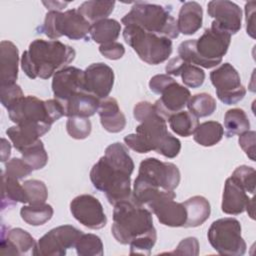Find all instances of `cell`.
<instances>
[{
	"label": "cell",
	"instance_id": "603a6c76",
	"mask_svg": "<svg viewBox=\"0 0 256 256\" xmlns=\"http://www.w3.org/2000/svg\"><path fill=\"white\" fill-rule=\"evenodd\" d=\"M165 70L167 75L180 76L184 85L190 88L200 87L205 80V72L203 69L185 62L179 56L170 59Z\"/></svg>",
	"mask_w": 256,
	"mask_h": 256
},
{
	"label": "cell",
	"instance_id": "484cf974",
	"mask_svg": "<svg viewBox=\"0 0 256 256\" xmlns=\"http://www.w3.org/2000/svg\"><path fill=\"white\" fill-rule=\"evenodd\" d=\"M99 103L100 100L96 96L84 91L76 94L62 105L65 116L88 118L98 111Z\"/></svg>",
	"mask_w": 256,
	"mask_h": 256
},
{
	"label": "cell",
	"instance_id": "2e32d148",
	"mask_svg": "<svg viewBox=\"0 0 256 256\" xmlns=\"http://www.w3.org/2000/svg\"><path fill=\"white\" fill-rule=\"evenodd\" d=\"M52 91L55 99L61 104L85 90L84 71L74 67L66 66L57 71L52 80Z\"/></svg>",
	"mask_w": 256,
	"mask_h": 256
},
{
	"label": "cell",
	"instance_id": "836d02e7",
	"mask_svg": "<svg viewBox=\"0 0 256 256\" xmlns=\"http://www.w3.org/2000/svg\"><path fill=\"white\" fill-rule=\"evenodd\" d=\"M53 208L51 205L42 203L35 205H24L20 209V216L29 225L40 226L48 222L53 216Z\"/></svg>",
	"mask_w": 256,
	"mask_h": 256
},
{
	"label": "cell",
	"instance_id": "e0dca14e",
	"mask_svg": "<svg viewBox=\"0 0 256 256\" xmlns=\"http://www.w3.org/2000/svg\"><path fill=\"white\" fill-rule=\"evenodd\" d=\"M208 15L214 18L211 23L220 30L233 35L241 29L242 11L240 7L228 0H214L207 5Z\"/></svg>",
	"mask_w": 256,
	"mask_h": 256
},
{
	"label": "cell",
	"instance_id": "277c9868",
	"mask_svg": "<svg viewBox=\"0 0 256 256\" xmlns=\"http://www.w3.org/2000/svg\"><path fill=\"white\" fill-rule=\"evenodd\" d=\"M75 56L74 48L58 40L35 39L21 56V68L30 79H49Z\"/></svg>",
	"mask_w": 256,
	"mask_h": 256
},
{
	"label": "cell",
	"instance_id": "d6986e66",
	"mask_svg": "<svg viewBox=\"0 0 256 256\" xmlns=\"http://www.w3.org/2000/svg\"><path fill=\"white\" fill-rule=\"evenodd\" d=\"M221 209L229 215H239L247 211L254 219V198H250L246 191L229 177L225 181Z\"/></svg>",
	"mask_w": 256,
	"mask_h": 256
},
{
	"label": "cell",
	"instance_id": "f35d334b",
	"mask_svg": "<svg viewBox=\"0 0 256 256\" xmlns=\"http://www.w3.org/2000/svg\"><path fill=\"white\" fill-rule=\"evenodd\" d=\"M22 185L27 195L28 204L35 205L46 202L48 197V190L44 182L36 179H31L24 181Z\"/></svg>",
	"mask_w": 256,
	"mask_h": 256
},
{
	"label": "cell",
	"instance_id": "8d00e7d4",
	"mask_svg": "<svg viewBox=\"0 0 256 256\" xmlns=\"http://www.w3.org/2000/svg\"><path fill=\"white\" fill-rule=\"evenodd\" d=\"M24 159L33 170H39L46 166L48 162V154L44 148L43 142L39 139L34 144L28 146L20 152Z\"/></svg>",
	"mask_w": 256,
	"mask_h": 256
},
{
	"label": "cell",
	"instance_id": "ffe728a7",
	"mask_svg": "<svg viewBox=\"0 0 256 256\" xmlns=\"http://www.w3.org/2000/svg\"><path fill=\"white\" fill-rule=\"evenodd\" d=\"M85 90L98 99L107 98L114 84V72L104 63H93L85 71Z\"/></svg>",
	"mask_w": 256,
	"mask_h": 256
},
{
	"label": "cell",
	"instance_id": "30bf717a",
	"mask_svg": "<svg viewBox=\"0 0 256 256\" xmlns=\"http://www.w3.org/2000/svg\"><path fill=\"white\" fill-rule=\"evenodd\" d=\"M208 241L221 255L242 256L246 252V242L241 235L240 222L231 217L214 221L208 229Z\"/></svg>",
	"mask_w": 256,
	"mask_h": 256
},
{
	"label": "cell",
	"instance_id": "5bb4252c",
	"mask_svg": "<svg viewBox=\"0 0 256 256\" xmlns=\"http://www.w3.org/2000/svg\"><path fill=\"white\" fill-rule=\"evenodd\" d=\"M72 216L89 229L97 230L105 227L107 217L100 201L90 194L75 197L70 203Z\"/></svg>",
	"mask_w": 256,
	"mask_h": 256
},
{
	"label": "cell",
	"instance_id": "e575fe53",
	"mask_svg": "<svg viewBox=\"0 0 256 256\" xmlns=\"http://www.w3.org/2000/svg\"><path fill=\"white\" fill-rule=\"evenodd\" d=\"M168 122L171 130L182 137H188L192 135L199 125L198 118L191 112L184 110L173 114L168 119Z\"/></svg>",
	"mask_w": 256,
	"mask_h": 256
},
{
	"label": "cell",
	"instance_id": "52a82bcc",
	"mask_svg": "<svg viewBox=\"0 0 256 256\" xmlns=\"http://www.w3.org/2000/svg\"><path fill=\"white\" fill-rule=\"evenodd\" d=\"M8 115L15 124H38L52 126L64 114L63 105L57 99L43 101L35 96H23L8 109Z\"/></svg>",
	"mask_w": 256,
	"mask_h": 256
},
{
	"label": "cell",
	"instance_id": "7c38bea8",
	"mask_svg": "<svg viewBox=\"0 0 256 256\" xmlns=\"http://www.w3.org/2000/svg\"><path fill=\"white\" fill-rule=\"evenodd\" d=\"M83 232L72 225H61L44 234L32 249L35 256H64L75 245Z\"/></svg>",
	"mask_w": 256,
	"mask_h": 256
},
{
	"label": "cell",
	"instance_id": "83f0119b",
	"mask_svg": "<svg viewBox=\"0 0 256 256\" xmlns=\"http://www.w3.org/2000/svg\"><path fill=\"white\" fill-rule=\"evenodd\" d=\"M182 203L187 214L184 227H198L209 218L211 208L210 203L205 197L196 195Z\"/></svg>",
	"mask_w": 256,
	"mask_h": 256
},
{
	"label": "cell",
	"instance_id": "9c48e42d",
	"mask_svg": "<svg viewBox=\"0 0 256 256\" xmlns=\"http://www.w3.org/2000/svg\"><path fill=\"white\" fill-rule=\"evenodd\" d=\"M91 24L77 9L65 12L49 11L44 19L40 31L52 40L66 36L71 40L85 39L90 34Z\"/></svg>",
	"mask_w": 256,
	"mask_h": 256
},
{
	"label": "cell",
	"instance_id": "9a60e30c",
	"mask_svg": "<svg viewBox=\"0 0 256 256\" xmlns=\"http://www.w3.org/2000/svg\"><path fill=\"white\" fill-rule=\"evenodd\" d=\"M174 191H163L147 207L157 216L158 221L169 227H184L187 214L183 203L174 201Z\"/></svg>",
	"mask_w": 256,
	"mask_h": 256
},
{
	"label": "cell",
	"instance_id": "f546056e",
	"mask_svg": "<svg viewBox=\"0 0 256 256\" xmlns=\"http://www.w3.org/2000/svg\"><path fill=\"white\" fill-rule=\"evenodd\" d=\"M121 32V24L115 20L106 18L91 25L90 36L96 43L105 44L115 42Z\"/></svg>",
	"mask_w": 256,
	"mask_h": 256
},
{
	"label": "cell",
	"instance_id": "6da1fadb",
	"mask_svg": "<svg viewBox=\"0 0 256 256\" xmlns=\"http://www.w3.org/2000/svg\"><path fill=\"white\" fill-rule=\"evenodd\" d=\"M112 235L117 242L129 244L130 254L150 255L157 240L152 213L132 195L114 205Z\"/></svg>",
	"mask_w": 256,
	"mask_h": 256
},
{
	"label": "cell",
	"instance_id": "4fadbf2b",
	"mask_svg": "<svg viewBox=\"0 0 256 256\" xmlns=\"http://www.w3.org/2000/svg\"><path fill=\"white\" fill-rule=\"evenodd\" d=\"M210 80L218 99L226 105L237 104L246 94L239 73L230 63H223L213 70L210 73Z\"/></svg>",
	"mask_w": 256,
	"mask_h": 256
},
{
	"label": "cell",
	"instance_id": "ab89813d",
	"mask_svg": "<svg viewBox=\"0 0 256 256\" xmlns=\"http://www.w3.org/2000/svg\"><path fill=\"white\" fill-rule=\"evenodd\" d=\"M66 130L70 137L82 140L87 138L92 130L91 121L85 117H68Z\"/></svg>",
	"mask_w": 256,
	"mask_h": 256
},
{
	"label": "cell",
	"instance_id": "d590c367",
	"mask_svg": "<svg viewBox=\"0 0 256 256\" xmlns=\"http://www.w3.org/2000/svg\"><path fill=\"white\" fill-rule=\"evenodd\" d=\"M189 112L197 118L207 117L216 110V100L207 93H199L191 96L187 102Z\"/></svg>",
	"mask_w": 256,
	"mask_h": 256
},
{
	"label": "cell",
	"instance_id": "f6af8a7d",
	"mask_svg": "<svg viewBox=\"0 0 256 256\" xmlns=\"http://www.w3.org/2000/svg\"><path fill=\"white\" fill-rule=\"evenodd\" d=\"M255 141L256 133L250 130L240 134L238 139L240 147L252 161H255Z\"/></svg>",
	"mask_w": 256,
	"mask_h": 256
},
{
	"label": "cell",
	"instance_id": "7402d4cb",
	"mask_svg": "<svg viewBox=\"0 0 256 256\" xmlns=\"http://www.w3.org/2000/svg\"><path fill=\"white\" fill-rule=\"evenodd\" d=\"M50 128V126L38 124H16L8 128L6 134L13 143L14 148L21 152L28 146L37 142Z\"/></svg>",
	"mask_w": 256,
	"mask_h": 256
},
{
	"label": "cell",
	"instance_id": "5b68a950",
	"mask_svg": "<svg viewBox=\"0 0 256 256\" xmlns=\"http://www.w3.org/2000/svg\"><path fill=\"white\" fill-rule=\"evenodd\" d=\"M231 35L211 24L198 39H189L178 46L179 57L187 63L203 68L219 65L227 53Z\"/></svg>",
	"mask_w": 256,
	"mask_h": 256
},
{
	"label": "cell",
	"instance_id": "b9f144b4",
	"mask_svg": "<svg viewBox=\"0 0 256 256\" xmlns=\"http://www.w3.org/2000/svg\"><path fill=\"white\" fill-rule=\"evenodd\" d=\"M32 171V167L24 159L12 158L5 164V171L3 173L9 177L21 180L30 175Z\"/></svg>",
	"mask_w": 256,
	"mask_h": 256
},
{
	"label": "cell",
	"instance_id": "8fae6325",
	"mask_svg": "<svg viewBox=\"0 0 256 256\" xmlns=\"http://www.w3.org/2000/svg\"><path fill=\"white\" fill-rule=\"evenodd\" d=\"M180 182V171L171 162L149 157L141 161L134 184L151 189L174 191Z\"/></svg>",
	"mask_w": 256,
	"mask_h": 256
},
{
	"label": "cell",
	"instance_id": "cb8c5ba5",
	"mask_svg": "<svg viewBox=\"0 0 256 256\" xmlns=\"http://www.w3.org/2000/svg\"><path fill=\"white\" fill-rule=\"evenodd\" d=\"M98 114L102 127L110 133L121 132L126 126V117L120 110L118 102L113 97L100 100Z\"/></svg>",
	"mask_w": 256,
	"mask_h": 256
},
{
	"label": "cell",
	"instance_id": "7dc6e473",
	"mask_svg": "<svg viewBox=\"0 0 256 256\" xmlns=\"http://www.w3.org/2000/svg\"><path fill=\"white\" fill-rule=\"evenodd\" d=\"M255 1H250L245 5V14H246V30L247 33L255 38Z\"/></svg>",
	"mask_w": 256,
	"mask_h": 256
},
{
	"label": "cell",
	"instance_id": "4dcf8cb0",
	"mask_svg": "<svg viewBox=\"0 0 256 256\" xmlns=\"http://www.w3.org/2000/svg\"><path fill=\"white\" fill-rule=\"evenodd\" d=\"M115 1H85L77 10L92 25L100 20L106 19L113 11Z\"/></svg>",
	"mask_w": 256,
	"mask_h": 256
},
{
	"label": "cell",
	"instance_id": "d6a6232c",
	"mask_svg": "<svg viewBox=\"0 0 256 256\" xmlns=\"http://www.w3.org/2000/svg\"><path fill=\"white\" fill-rule=\"evenodd\" d=\"M224 128L227 137L240 135L250 128V121L243 109H229L224 116Z\"/></svg>",
	"mask_w": 256,
	"mask_h": 256
},
{
	"label": "cell",
	"instance_id": "44dd1931",
	"mask_svg": "<svg viewBox=\"0 0 256 256\" xmlns=\"http://www.w3.org/2000/svg\"><path fill=\"white\" fill-rule=\"evenodd\" d=\"M34 238L21 228L9 229L7 233L2 228L1 254L3 255H23L35 247Z\"/></svg>",
	"mask_w": 256,
	"mask_h": 256
},
{
	"label": "cell",
	"instance_id": "ba28073f",
	"mask_svg": "<svg viewBox=\"0 0 256 256\" xmlns=\"http://www.w3.org/2000/svg\"><path fill=\"white\" fill-rule=\"evenodd\" d=\"M123 38L139 58L150 65L166 61L172 53L171 39L147 32L136 25L125 26Z\"/></svg>",
	"mask_w": 256,
	"mask_h": 256
},
{
	"label": "cell",
	"instance_id": "c3c4849f",
	"mask_svg": "<svg viewBox=\"0 0 256 256\" xmlns=\"http://www.w3.org/2000/svg\"><path fill=\"white\" fill-rule=\"evenodd\" d=\"M2 146H1V161L5 162L6 160H8V158L10 157V152H11V145L10 143L5 139L2 138Z\"/></svg>",
	"mask_w": 256,
	"mask_h": 256
},
{
	"label": "cell",
	"instance_id": "74e56055",
	"mask_svg": "<svg viewBox=\"0 0 256 256\" xmlns=\"http://www.w3.org/2000/svg\"><path fill=\"white\" fill-rule=\"evenodd\" d=\"M75 249L79 256H102L104 253L100 237L91 233H83L78 239Z\"/></svg>",
	"mask_w": 256,
	"mask_h": 256
},
{
	"label": "cell",
	"instance_id": "7bdbcfd3",
	"mask_svg": "<svg viewBox=\"0 0 256 256\" xmlns=\"http://www.w3.org/2000/svg\"><path fill=\"white\" fill-rule=\"evenodd\" d=\"M23 96L24 94L21 87L16 83L0 86V100L6 109Z\"/></svg>",
	"mask_w": 256,
	"mask_h": 256
},
{
	"label": "cell",
	"instance_id": "3957f363",
	"mask_svg": "<svg viewBox=\"0 0 256 256\" xmlns=\"http://www.w3.org/2000/svg\"><path fill=\"white\" fill-rule=\"evenodd\" d=\"M134 118L140 122L134 134L124 137L126 146L137 153L155 151L167 158H175L181 150V142L167 130L166 120L158 114L154 104L141 101L134 106Z\"/></svg>",
	"mask_w": 256,
	"mask_h": 256
},
{
	"label": "cell",
	"instance_id": "f1b7e54d",
	"mask_svg": "<svg viewBox=\"0 0 256 256\" xmlns=\"http://www.w3.org/2000/svg\"><path fill=\"white\" fill-rule=\"evenodd\" d=\"M20 203H28L27 195L22 184L19 180L9 177L2 172V197H1V208H10Z\"/></svg>",
	"mask_w": 256,
	"mask_h": 256
},
{
	"label": "cell",
	"instance_id": "bcb514c9",
	"mask_svg": "<svg viewBox=\"0 0 256 256\" xmlns=\"http://www.w3.org/2000/svg\"><path fill=\"white\" fill-rule=\"evenodd\" d=\"M178 255H198L199 242L195 237H188L183 239L173 252Z\"/></svg>",
	"mask_w": 256,
	"mask_h": 256
},
{
	"label": "cell",
	"instance_id": "ac0fdd59",
	"mask_svg": "<svg viewBox=\"0 0 256 256\" xmlns=\"http://www.w3.org/2000/svg\"><path fill=\"white\" fill-rule=\"evenodd\" d=\"M160 98L154 103V107L158 114L166 121L187 105L191 97L190 91L183 85H180L172 79L159 93Z\"/></svg>",
	"mask_w": 256,
	"mask_h": 256
},
{
	"label": "cell",
	"instance_id": "ee69618b",
	"mask_svg": "<svg viewBox=\"0 0 256 256\" xmlns=\"http://www.w3.org/2000/svg\"><path fill=\"white\" fill-rule=\"evenodd\" d=\"M99 52L109 60H118L125 53L124 46L119 42H109L99 46Z\"/></svg>",
	"mask_w": 256,
	"mask_h": 256
},
{
	"label": "cell",
	"instance_id": "4316f807",
	"mask_svg": "<svg viewBox=\"0 0 256 256\" xmlns=\"http://www.w3.org/2000/svg\"><path fill=\"white\" fill-rule=\"evenodd\" d=\"M202 20L203 10L201 5L195 1L185 2L180 8L177 19L179 33L184 35L196 33L202 26Z\"/></svg>",
	"mask_w": 256,
	"mask_h": 256
},
{
	"label": "cell",
	"instance_id": "8992f818",
	"mask_svg": "<svg viewBox=\"0 0 256 256\" xmlns=\"http://www.w3.org/2000/svg\"><path fill=\"white\" fill-rule=\"evenodd\" d=\"M121 23L124 26L136 25L147 32L169 39H175L179 36L175 18L167 8L157 4L135 3L131 10L121 19Z\"/></svg>",
	"mask_w": 256,
	"mask_h": 256
},
{
	"label": "cell",
	"instance_id": "d4e9b609",
	"mask_svg": "<svg viewBox=\"0 0 256 256\" xmlns=\"http://www.w3.org/2000/svg\"><path fill=\"white\" fill-rule=\"evenodd\" d=\"M18 62L19 54L16 45L11 41H2L0 44V86L16 83L18 77Z\"/></svg>",
	"mask_w": 256,
	"mask_h": 256
},
{
	"label": "cell",
	"instance_id": "7a4b0ae2",
	"mask_svg": "<svg viewBox=\"0 0 256 256\" xmlns=\"http://www.w3.org/2000/svg\"><path fill=\"white\" fill-rule=\"evenodd\" d=\"M134 162L128 149L120 142L110 144L104 155L93 165L90 180L97 190L103 192L113 206L132 195L131 174Z\"/></svg>",
	"mask_w": 256,
	"mask_h": 256
},
{
	"label": "cell",
	"instance_id": "60d3db41",
	"mask_svg": "<svg viewBox=\"0 0 256 256\" xmlns=\"http://www.w3.org/2000/svg\"><path fill=\"white\" fill-rule=\"evenodd\" d=\"M255 176L256 172L253 167L241 165L237 167L230 176L238 185H240L246 192L254 194L255 192Z\"/></svg>",
	"mask_w": 256,
	"mask_h": 256
},
{
	"label": "cell",
	"instance_id": "1f68e13d",
	"mask_svg": "<svg viewBox=\"0 0 256 256\" xmlns=\"http://www.w3.org/2000/svg\"><path fill=\"white\" fill-rule=\"evenodd\" d=\"M224 135L223 126L217 121H206L199 124L193 133L196 143L204 147H210L221 141Z\"/></svg>",
	"mask_w": 256,
	"mask_h": 256
}]
</instances>
